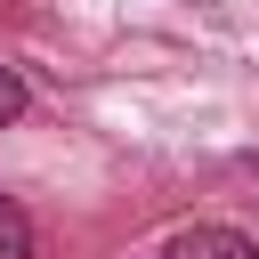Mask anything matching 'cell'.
I'll use <instances>...</instances> for the list:
<instances>
[{"label":"cell","mask_w":259,"mask_h":259,"mask_svg":"<svg viewBox=\"0 0 259 259\" xmlns=\"http://www.w3.org/2000/svg\"><path fill=\"white\" fill-rule=\"evenodd\" d=\"M16 113H24V81L0 65V121H16Z\"/></svg>","instance_id":"obj_3"},{"label":"cell","mask_w":259,"mask_h":259,"mask_svg":"<svg viewBox=\"0 0 259 259\" xmlns=\"http://www.w3.org/2000/svg\"><path fill=\"white\" fill-rule=\"evenodd\" d=\"M162 259H259V243H251V235H235V227H186Z\"/></svg>","instance_id":"obj_1"},{"label":"cell","mask_w":259,"mask_h":259,"mask_svg":"<svg viewBox=\"0 0 259 259\" xmlns=\"http://www.w3.org/2000/svg\"><path fill=\"white\" fill-rule=\"evenodd\" d=\"M0 259H32V219L0 194Z\"/></svg>","instance_id":"obj_2"}]
</instances>
